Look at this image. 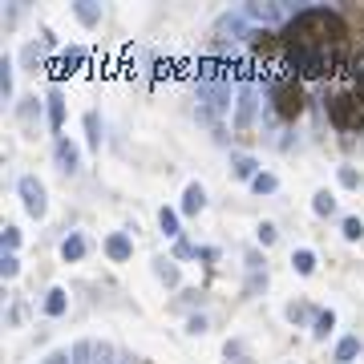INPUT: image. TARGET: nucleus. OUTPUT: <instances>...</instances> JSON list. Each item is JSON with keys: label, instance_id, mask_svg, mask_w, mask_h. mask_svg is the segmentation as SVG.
<instances>
[{"label": "nucleus", "instance_id": "0eeeda50", "mask_svg": "<svg viewBox=\"0 0 364 364\" xmlns=\"http://www.w3.org/2000/svg\"><path fill=\"white\" fill-rule=\"evenodd\" d=\"M231 170H235V178H247V182H255L263 174L259 158H251V154H235L231 158Z\"/></svg>", "mask_w": 364, "mask_h": 364}, {"label": "nucleus", "instance_id": "c85d7f7f", "mask_svg": "<svg viewBox=\"0 0 364 364\" xmlns=\"http://www.w3.org/2000/svg\"><path fill=\"white\" fill-rule=\"evenodd\" d=\"M81 61H85V49H77V45H73V49H65V53H61V65H65L69 73H73V69H81Z\"/></svg>", "mask_w": 364, "mask_h": 364}, {"label": "nucleus", "instance_id": "2f4dec72", "mask_svg": "<svg viewBox=\"0 0 364 364\" xmlns=\"http://www.w3.org/2000/svg\"><path fill=\"white\" fill-rule=\"evenodd\" d=\"M186 332H191V336H203V332H207V316L203 312L191 316V320H186Z\"/></svg>", "mask_w": 364, "mask_h": 364}, {"label": "nucleus", "instance_id": "cd10ccee", "mask_svg": "<svg viewBox=\"0 0 364 364\" xmlns=\"http://www.w3.org/2000/svg\"><path fill=\"white\" fill-rule=\"evenodd\" d=\"M0 247H4V251H13V255H16V247H21V231H16L13 223H9V227L0 231Z\"/></svg>", "mask_w": 364, "mask_h": 364}, {"label": "nucleus", "instance_id": "dca6fc26", "mask_svg": "<svg viewBox=\"0 0 364 364\" xmlns=\"http://www.w3.org/2000/svg\"><path fill=\"white\" fill-rule=\"evenodd\" d=\"M158 227H162V235H166V239H174V243H178L182 227H178V210H174V207H162V210H158Z\"/></svg>", "mask_w": 364, "mask_h": 364}, {"label": "nucleus", "instance_id": "ddd939ff", "mask_svg": "<svg viewBox=\"0 0 364 364\" xmlns=\"http://www.w3.org/2000/svg\"><path fill=\"white\" fill-rule=\"evenodd\" d=\"M69 308V291L65 287H49L45 291V316H65Z\"/></svg>", "mask_w": 364, "mask_h": 364}, {"label": "nucleus", "instance_id": "f8f14e48", "mask_svg": "<svg viewBox=\"0 0 364 364\" xmlns=\"http://www.w3.org/2000/svg\"><path fill=\"white\" fill-rule=\"evenodd\" d=\"M73 13H77V21L85 28H97L102 25V4H93V0H77V4H73Z\"/></svg>", "mask_w": 364, "mask_h": 364}, {"label": "nucleus", "instance_id": "7ed1b4c3", "mask_svg": "<svg viewBox=\"0 0 364 364\" xmlns=\"http://www.w3.org/2000/svg\"><path fill=\"white\" fill-rule=\"evenodd\" d=\"M287 13H291V4H247V9H243V16H247V21H259V25H275V21H284Z\"/></svg>", "mask_w": 364, "mask_h": 364}, {"label": "nucleus", "instance_id": "2eb2a0df", "mask_svg": "<svg viewBox=\"0 0 364 364\" xmlns=\"http://www.w3.org/2000/svg\"><path fill=\"white\" fill-rule=\"evenodd\" d=\"M69 364H97V344L93 340H77L69 348Z\"/></svg>", "mask_w": 364, "mask_h": 364}, {"label": "nucleus", "instance_id": "a878e982", "mask_svg": "<svg viewBox=\"0 0 364 364\" xmlns=\"http://www.w3.org/2000/svg\"><path fill=\"white\" fill-rule=\"evenodd\" d=\"M251 191H255V195H275V191H279V178H275V174H267V170H263L259 178L251 182Z\"/></svg>", "mask_w": 364, "mask_h": 364}, {"label": "nucleus", "instance_id": "5701e85b", "mask_svg": "<svg viewBox=\"0 0 364 364\" xmlns=\"http://www.w3.org/2000/svg\"><path fill=\"white\" fill-rule=\"evenodd\" d=\"M85 142H90V150H102V122H97V114H85Z\"/></svg>", "mask_w": 364, "mask_h": 364}, {"label": "nucleus", "instance_id": "393cba45", "mask_svg": "<svg viewBox=\"0 0 364 364\" xmlns=\"http://www.w3.org/2000/svg\"><path fill=\"white\" fill-rule=\"evenodd\" d=\"M340 235H344L348 243H360V239H364V223L356 219V215H348V219L340 223Z\"/></svg>", "mask_w": 364, "mask_h": 364}, {"label": "nucleus", "instance_id": "aec40b11", "mask_svg": "<svg viewBox=\"0 0 364 364\" xmlns=\"http://www.w3.org/2000/svg\"><path fill=\"white\" fill-rule=\"evenodd\" d=\"M45 49H49L45 41H28L25 49H21V65H25V69H37L41 61H45Z\"/></svg>", "mask_w": 364, "mask_h": 364}, {"label": "nucleus", "instance_id": "9d476101", "mask_svg": "<svg viewBox=\"0 0 364 364\" xmlns=\"http://www.w3.org/2000/svg\"><path fill=\"white\" fill-rule=\"evenodd\" d=\"M275 109H279L284 117L299 114V90H291V85H279V90H275Z\"/></svg>", "mask_w": 364, "mask_h": 364}, {"label": "nucleus", "instance_id": "c756f323", "mask_svg": "<svg viewBox=\"0 0 364 364\" xmlns=\"http://www.w3.org/2000/svg\"><path fill=\"white\" fill-rule=\"evenodd\" d=\"M340 186H344V191H356V186H360V170L356 166H340Z\"/></svg>", "mask_w": 364, "mask_h": 364}, {"label": "nucleus", "instance_id": "e433bc0d", "mask_svg": "<svg viewBox=\"0 0 364 364\" xmlns=\"http://www.w3.org/2000/svg\"><path fill=\"white\" fill-rule=\"evenodd\" d=\"M16 21H21V9H16V4H9V13H4V25L13 28V25H16Z\"/></svg>", "mask_w": 364, "mask_h": 364}, {"label": "nucleus", "instance_id": "f704fd0d", "mask_svg": "<svg viewBox=\"0 0 364 364\" xmlns=\"http://www.w3.org/2000/svg\"><path fill=\"white\" fill-rule=\"evenodd\" d=\"M243 259H247V272H263V263H267V259H263V255H259L255 247H251L247 255H243Z\"/></svg>", "mask_w": 364, "mask_h": 364}, {"label": "nucleus", "instance_id": "6ab92c4d", "mask_svg": "<svg viewBox=\"0 0 364 364\" xmlns=\"http://www.w3.org/2000/svg\"><path fill=\"white\" fill-rule=\"evenodd\" d=\"M16 114H21V126H25V138H33V122H41V102H37V97H25V105H21Z\"/></svg>", "mask_w": 364, "mask_h": 364}, {"label": "nucleus", "instance_id": "f257e3e1", "mask_svg": "<svg viewBox=\"0 0 364 364\" xmlns=\"http://www.w3.org/2000/svg\"><path fill=\"white\" fill-rule=\"evenodd\" d=\"M16 195H21V203H25L28 219H45L49 215V195H45V182L37 178V174H25V178H16Z\"/></svg>", "mask_w": 364, "mask_h": 364}, {"label": "nucleus", "instance_id": "412c9836", "mask_svg": "<svg viewBox=\"0 0 364 364\" xmlns=\"http://www.w3.org/2000/svg\"><path fill=\"white\" fill-rule=\"evenodd\" d=\"M360 356V336H344L336 344V364H352Z\"/></svg>", "mask_w": 364, "mask_h": 364}, {"label": "nucleus", "instance_id": "4be33fe9", "mask_svg": "<svg viewBox=\"0 0 364 364\" xmlns=\"http://www.w3.org/2000/svg\"><path fill=\"white\" fill-rule=\"evenodd\" d=\"M312 210L320 215V219L336 215V195H332V191H316V195H312Z\"/></svg>", "mask_w": 364, "mask_h": 364}, {"label": "nucleus", "instance_id": "b1692460", "mask_svg": "<svg viewBox=\"0 0 364 364\" xmlns=\"http://www.w3.org/2000/svg\"><path fill=\"white\" fill-rule=\"evenodd\" d=\"M332 324H336V312L328 308V312H316V320H312V336L316 340H324L328 332H332Z\"/></svg>", "mask_w": 364, "mask_h": 364}, {"label": "nucleus", "instance_id": "9b49d317", "mask_svg": "<svg viewBox=\"0 0 364 364\" xmlns=\"http://www.w3.org/2000/svg\"><path fill=\"white\" fill-rule=\"evenodd\" d=\"M81 255H85V235H81V231H69L65 243H61V259H65V263H77Z\"/></svg>", "mask_w": 364, "mask_h": 364}, {"label": "nucleus", "instance_id": "72a5a7b5", "mask_svg": "<svg viewBox=\"0 0 364 364\" xmlns=\"http://www.w3.org/2000/svg\"><path fill=\"white\" fill-rule=\"evenodd\" d=\"M287 320H291V324H304V320H308V308H304V304H287Z\"/></svg>", "mask_w": 364, "mask_h": 364}, {"label": "nucleus", "instance_id": "f03ea898", "mask_svg": "<svg viewBox=\"0 0 364 364\" xmlns=\"http://www.w3.org/2000/svg\"><path fill=\"white\" fill-rule=\"evenodd\" d=\"M255 114H259V93L251 90V85H243V90H239V97H235L231 130H235V134H247L251 122H255Z\"/></svg>", "mask_w": 364, "mask_h": 364}, {"label": "nucleus", "instance_id": "473e14b6", "mask_svg": "<svg viewBox=\"0 0 364 364\" xmlns=\"http://www.w3.org/2000/svg\"><path fill=\"white\" fill-rule=\"evenodd\" d=\"M195 255H198V247H191L186 239H178V243H174V259H195Z\"/></svg>", "mask_w": 364, "mask_h": 364}, {"label": "nucleus", "instance_id": "4468645a", "mask_svg": "<svg viewBox=\"0 0 364 364\" xmlns=\"http://www.w3.org/2000/svg\"><path fill=\"white\" fill-rule=\"evenodd\" d=\"M154 275H158L166 287H178V279H182V275H178V263L166 259V255H158V259H154Z\"/></svg>", "mask_w": 364, "mask_h": 364}, {"label": "nucleus", "instance_id": "7c9ffc66", "mask_svg": "<svg viewBox=\"0 0 364 364\" xmlns=\"http://www.w3.org/2000/svg\"><path fill=\"white\" fill-rule=\"evenodd\" d=\"M275 239H279V231H275V223H259V243H263V247H272Z\"/></svg>", "mask_w": 364, "mask_h": 364}, {"label": "nucleus", "instance_id": "58836bf2", "mask_svg": "<svg viewBox=\"0 0 364 364\" xmlns=\"http://www.w3.org/2000/svg\"><path fill=\"white\" fill-rule=\"evenodd\" d=\"M198 259H219V247H198Z\"/></svg>", "mask_w": 364, "mask_h": 364}, {"label": "nucleus", "instance_id": "4c0bfd02", "mask_svg": "<svg viewBox=\"0 0 364 364\" xmlns=\"http://www.w3.org/2000/svg\"><path fill=\"white\" fill-rule=\"evenodd\" d=\"M45 364H69V352H49V356H45Z\"/></svg>", "mask_w": 364, "mask_h": 364}, {"label": "nucleus", "instance_id": "f3484780", "mask_svg": "<svg viewBox=\"0 0 364 364\" xmlns=\"http://www.w3.org/2000/svg\"><path fill=\"white\" fill-rule=\"evenodd\" d=\"M291 272H296V275H304V279H308V275L316 272V255H312V251H308V247H296V251H291Z\"/></svg>", "mask_w": 364, "mask_h": 364}, {"label": "nucleus", "instance_id": "c9c22d12", "mask_svg": "<svg viewBox=\"0 0 364 364\" xmlns=\"http://www.w3.org/2000/svg\"><path fill=\"white\" fill-rule=\"evenodd\" d=\"M21 316H25V308H21V304H13V308H9V328L21 324Z\"/></svg>", "mask_w": 364, "mask_h": 364}, {"label": "nucleus", "instance_id": "ea45409f", "mask_svg": "<svg viewBox=\"0 0 364 364\" xmlns=\"http://www.w3.org/2000/svg\"><path fill=\"white\" fill-rule=\"evenodd\" d=\"M114 364H126V360H114Z\"/></svg>", "mask_w": 364, "mask_h": 364}, {"label": "nucleus", "instance_id": "6e6552de", "mask_svg": "<svg viewBox=\"0 0 364 364\" xmlns=\"http://www.w3.org/2000/svg\"><path fill=\"white\" fill-rule=\"evenodd\" d=\"M215 33H231V37H247V16L243 13H223L215 21Z\"/></svg>", "mask_w": 364, "mask_h": 364}, {"label": "nucleus", "instance_id": "a211bd4d", "mask_svg": "<svg viewBox=\"0 0 364 364\" xmlns=\"http://www.w3.org/2000/svg\"><path fill=\"white\" fill-rule=\"evenodd\" d=\"M13 57H0V102H13Z\"/></svg>", "mask_w": 364, "mask_h": 364}, {"label": "nucleus", "instance_id": "39448f33", "mask_svg": "<svg viewBox=\"0 0 364 364\" xmlns=\"http://www.w3.org/2000/svg\"><path fill=\"white\" fill-rule=\"evenodd\" d=\"M57 166L65 170V174H77V170H81V150H77V142L57 138Z\"/></svg>", "mask_w": 364, "mask_h": 364}, {"label": "nucleus", "instance_id": "20e7f679", "mask_svg": "<svg viewBox=\"0 0 364 364\" xmlns=\"http://www.w3.org/2000/svg\"><path fill=\"white\" fill-rule=\"evenodd\" d=\"M203 207H207V186H203V182H186V191H182V207H178V215H198Z\"/></svg>", "mask_w": 364, "mask_h": 364}, {"label": "nucleus", "instance_id": "1a4fd4ad", "mask_svg": "<svg viewBox=\"0 0 364 364\" xmlns=\"http://www.w3.org/2000/svg\"><path fill=\"white\" fill-rule=\"evenodd\" d=\"M45 109H49V130L57 134V130H61V122H65V97H61V90H49Z\"/></svg>", "mask_w": 364, "mask_h": 364}, {"label": "nucleus", "instance_id": "bb28decb", "mask_svg": "<svg viewBox=\"0 0 364 364\" xmlns=\"http://www.w3.org/2000/svg\"><path fill=\"white\" fill-rule=\"evenodd\" d=\"M0 275L4 279H16L21 275V259H16L13 251H0Z\"/></svg>", "mask_w": 364, "mask_h": 364}, {"label": "nucleus", "instance_id": "423d86ee", "mask_svg": "<svg viewBox=\"0 0 364 364\" xmlns=\"http://www.w3.org/2000/svg\"><path fill=\"white\" fill-rule=\"evenodd\" d=\"M105 255H109L114 263H126V259L134 255V243H130V235H126V231H114L109 239H105Z\"/></svg>", "mask_w": 364, "mask_h": 364}]
</instances>
